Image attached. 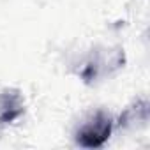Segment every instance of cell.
<instances>
[{
	"mask_svg": "<svg viewBox=\"0 0 150 150\" xmlns=\"http://www.w3.org/2000/svg\"><path fill=\"white\" fill-rule=\"evenodd\" d=\"M113 131V118L106 111L94 113L88 120L81 124L76 131V143L85 148H97L103 146Z\"/></svg>",
	"mask_w": 150,
	"mask_h": 150,
	"instance_id": "6da1fadb",
	"label": "cell"
},
{
	"mask_svg": "<svg viewBox=\"0 0 150 150\" xmlns=\"http://www.w3.org/2000/svg\"><path fill=\"white\" fill-rule=\"evenodd\" d=\"M25 113V99L18 88H6L0 92V124H13Z\"/></svg>",
	"mask_w": 150,
	"mask_h": 150,
	"instance_id": "7a4b0ae2",
	"label": "cell"
},
{
	"mask_svg": "<svg viewBox=\"0 0 150 150\" xmlns=\"http://www.w3.org/2000/svg\"><path fill=\"white\" fill-rule=\"evenodd\" d=\"M134 122L136 124H141V125H145L148 122V103L146 101H136L132 106H129L120 115L118 125L120 127H129Z\"/></svg>",
	"mask_w": 150,
	"mask_h": 150,
	"instance_id": "3957f363",
	"label": "cell"
}]
</instances>
